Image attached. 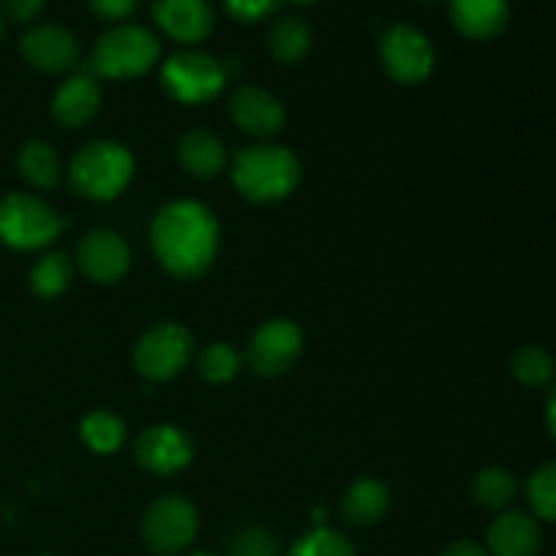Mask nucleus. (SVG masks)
<instances>
[{
    "label": "nucleus",
    "mask_w": 556,
    "mask_h": 556,
    "mask_svg": "<svg viewBox=\"0 0 556 556\" xmlns=\"http://www.w3.org/2000/svg\"><path fill=\"white\" fill-rule=\"evenodd\" d=\"M150 244L157 264L179 280L206 275L220 250V223L201 201L179 199L152 217Z\"/></svg>",
    "instance_id": "obj_1"
},
{
    "label": "nucleus",
    "mask_w": 556,
    "mask_h": 556,
    "mask_svg": "<svg viewBox=\"0 0 556 556\" xmlns=\"http://www.w3.org/2000/svg\"><path fill=\"white\" fill-rule=\"evenodd\" d=\"M233 188L255 204L288 199L302 182V163L288 147L255 144L237 152L231 166Z\"/></svg>",
    "instance_id": "obj_2"
},
{
    "label": "nucleus",
    "mask_w": 556,
    "mask_h": 556,
    "mask_svg": "<svg viewBox=\"0 0 556 556\" xmlns=\"http://www.w3.org/2000/svg\"><path fill=\"white\" fill-rule=\"evenodd\" d=\"M136 161L119 141L98 139L81 147L68 166V185L87 201H114L130 185Z\"/></svg>",
    "instance_id": "obj_3"
},
{
    "label": "nucleus",
    "mask_w": 556,
    "mask_h": 556,
    "mask_svg": "<svg viewBox=\"0 0 556 556\" xmlns=\"http://www.w3.org/2000/svg\"><path fill=\"white\" fill-rule=\"evenodd\" d=\"M161 60V41L141 25H119L92 47L90 71L103 79H136Z\"/></svg>",
    "instance_id": "obj_4"
},
{
    "label": "nucleus",
    "mask_w": 556,
    "mask_h": 556,
    "mask_svg": "<svg viewBox=\"0 0 556 556\" xmlns=\"http://www.w3.org/2000/svg\"><path fill=\"white\" fill-rule=\"evenodd\" d=\"M63 231V220L43 199L9 193L0 199V242L14 250L49 248Z\"/></svg>",
    "instance_id": "obj_5"
},
{
    "label": "nucleus",
    "mask_w": 556,
    "mask_h": 556,
    "mask_svg": "<svg viewBox=\"0 0 556 556\" xmlns=\"http://www.w3.org/2000/svg\"><path fill=\"white\" fill-rule=\"evenodd\" d=\"M226 68L217 58L195 49L174 52L161 68V85L174 101L201 106V103L215 101L226 87Z\"/></svg>",
    "instance_id": "obj_6"
},
{
    "label": "nucleus",
    "mask_w": 556,
    "mask_h": 556,
    "mask_svg": "<svg viewBox=\"0 0 556 556\" xmlns=\"http://www.w3.org/2000/svg\"><path fill=\"white\" fill-rule=\"evenodd\" d=\"M199 535V510L182 494H163L141 519V541L155 556L182 554Z\"/></svg>",
    "instance_id": "obj_7"
},
{
    "label": "nucleus",
    "mask_w": 556,
    "mask_h": 556,
    "mask_svg": "<svg viewBox=\"0 0 556 556\" xmlns=\"http://www.w3.org/2000/svg\"><path fill=\"white\" fill-rule=\"evenodd\" d=\"M193 334L179 324H157L139 337L134 348V367L141 378L163 383L182 372L193 358Z\"/></svg>",
    "instance_id": "obj_8"
},
{
    "label": "nucleus",
    "mask_w": 556,
    "mask_h": 556,
    "mask_svg": "<svg viewBox=\"0 0 556 556\" xmlns=\"http://www.w3.org/2000/svg\"><path fill=\"white\" fill-rule=\"evenodd\" d=\"M302 351V329L288 318H271L250 337L244 362L253 372L264 375V378H277V375H286L299 362Z\"/></svg>",
    "instance_id": "obj_9"
},
{
    "label": "nucleus",
    "mask_w": 556,
    "mask_h": 556,
    "mask_svg": "<svg viewBox=\"0 0 556 556\" xmlns=\"http://www.w3.org/2000/svg\"><path fill=\"white\" fill-rule=\"evenodd\" d=\"M380 63L402 85H418L434 68V47L418 27L394 25L380 38Z\"/></svg>",
    "instance_id": "obj_10"
},
{
    "label": "nucleus",
    "mask_w": 556,
    "mask_h": 556,
    "mask_svg": "<svg viewBox=\"0 0 556 556\" xmlns=\"http://www.w3.org/2000/svg\"><path fill=\"white\" fill-rule=\"evenodd\" d=\"M134 456L141 470L166 478L185 470L193 462V440L174 424H155L139 434Z\"/></svg>",
    "instance_id": "obj_11"
},
{
    "label": "nucleus",
    "mask_w": 556,
    "mask_h": 556,
    "mask_svg": "<svg viewBox=\"0 0 556 556\" xmlns=\"http://www.w3.org/2000/svg\"><path fill=\"white\" fill-rule=\"evenodd\" d=\"M76 264L87 280L98 286H114L130 269V244L112 228H96L76 248Z\"/></svg>",
    "instance_id": "obj_12"
},
{
    "label": "nucleus",
    "mask_w": 556,
    "mask_h": 556,
    "mask_svg": "<svg viewBox=\"0 0 556 556\" xmlns=\"http://www.w3.org/2000/svg\"><path fill=\"white\" fill-rule=\"evenodd\" d=\"M22 58L43 74H65L79 63V41L63 25H36L22 36Z\"/></svg>",
    "instance_id": "obj_13"
},
{
    "label": "nucleus",
    "mask_w": 556,
    "mask_h": 556,
    "mask_svg": "<svg viewBox=\"0 0 556 556\" xmlns=\"http://www.w3.org/2000/svg\"><path fill=\"white\" fill-rule=\"evenodd\" d=\"M228 117L242 134L271 139L286 128V106L264 87H239L228 101Z\"/></svg>",
    "instance_id": "obj_14"
},
{
    "label": "nucleus",
    "mask_w": 556,
    "mask_h": 556,
    "mask_svg": "<svg viewBox=\"0 0 556 556\" xmlns=\"http://www.w3.org/2000/svg\"><path fill=\"white\" fill-rule=\"evenodd\" d=\"M152 20L179 43H199L215 30L210 0H152Z\"/></svg>",
    "instance_id": "obj_15"
},
{
    "label": "nucleus",
    "mask_w": 556,
    "mask_h": 556,
    "mask_svg": "<svg viewBox=\"0 0 556 556\" xmlns=\"http://www.w3.org/2000/svg\"><path fill=\"white\" fill-rule=\"evenodd\" d=\"M101 98L103 96L98 76L90 68L76 71L54 90L52 117L71 130L85 128L87 123L96 119L98 109H101Z\"/></svg>",
    "instance_id": "obj_16"
},
{
    "label": "nucleus",
    "mask_w": 556,
    "mask_h": 556,
    "mask_svg": "<svg viewBox=\"0 0 556 556\" xmlns=\"http://www.w3.org/2000/svg\"><path fill=\"white\" fill-rule=\"evenodd\" d=\"M541 543V527L530 514L505 510L489 527L486 552L489 556H538Z\"/></svg>",
    "instance_id": "obj_17"
},
{
    "label": "nucleus",
    "mask_w": 556,
    "mask_h": 556,
    "mask_svg": "<svg viewBox=\"0 0 556 556\" xmlns=\"http://www.w3.org/2000/svg\"><path fill=\"white\" fill-rule=\"evenodd\" d=\"M451 22L462 36L489 41L500 36L510 20L508 0H451Z\"/></svg>",
    "instance_id": "obj_18"
},
{
    "label": "nucleus",
    "mask_w": 556,
    "mask_h": 556,
    "mask_svg": "<svg viewBox=\"0 0 556 556\" xmlns=\"http://www.w3.org/2000/svg\"><path fill=\"white\" fill-rule=\"evenodd\" d=\"M179 166L199 179H212L228 166V152L220 136L212 130H190L177 144Z\"/></svg>",
    "instance_id": "obj_19"
},
{
    "label": "nucleus",
    "mask_w": 556,
    "mask_h": 556,
    "mask_svg": "<svg viewBox=\"0 0 556 556\" xmlns=\"http://www.w3.org/2000/svg\"><path fill=\"white\" fill-rule=\"evenodd\" d=\"M391 508V492L386 483L375 481V478H358L351 483L345 494H342V514L351 525L356 527H372L389 514Z\"/></svg>",
    "instance_id": "obj_20"
},
{
    "label": "nucleus",
    "mask_w": 556,
    "mask_h": 556,
    "mask_svg": "<svg viewBox=\"0 0 556 556\" xmlns=\"http://www.w3.org/2000/svg\"><path fill=\"white\" fill-rule=\"evenodd\" d=\"M20 174L27 185L38 190H54L63 179V163L49 141L33 139L20 150Z\"/></svg>",
    "instance_id": "obj_21"
},
{
    "label": "nucleus",
    "mask_w": 556,
    "mask_h": 556,
    "mask_svg": "<svg viewBox=\"0 0 556 556\" xmlns=\"http://www.w3.org/2000/svg\"><path fill=\"white\" fill-rule=\"evenodd\" d=\"M309 47H313V30H309L307 20L296 14L280 16L269 33V52L277 63L293 65L299 60L307 58Z\"/></svg>",
    "instance_id": "obj_22"
},
{
    "label": "nucleus",
    "mask_w": 556,
    "mask_h": 556,
    "mask_svg": "<svg viewBox=\"0 0 556 556\" xmlns=\"http://www.w3.org/2000/svg\"><path fill=\"white\" fill-rule=\"evenodd\" d=\"M74 280V261L68 253H47L33 264L30 269V291L38 299H54L65 293Z\"/></svg>",
    "instance_id": "obj_23"
},
{
    "label": "nucleus",
    "mask_w": 556,
    "mask_h": 556,
    "mask_svg": "<svg viewBox=\"0 0 556 556\" xmlns=\"http://www.w3.org/2000/svg\"><path fill=\"white\" fill-rule=\"evenodd\" d=\"M79 438L96 454H117L125 443V424L112 410H90L81 418Z\"/></svg>",
    "instance_id": "obj_24"
},
{
    "label": "nucleus",
    "mask_w": 556,
    "mask_h": 556,
    "mask_svg": "<svg viewBox=\"0 0 556 556\" xmlns=\"http://www.w3.org/2000/svg\"><path fill=\"white\" fill-rule=\"evenodd\" d=\"M519 494V481L510 470L503 467H486L476 476L472 483V500L486 510H505Z\"/></svg>",
    "instance_id": "obj_25"
},
{
    "label": "nucleus",
    "mask_w": 556,
    "mask_h": 556,
    "mask_svg": "<svg viewBox=\"0 0 556 556\" xmlns=\"http://www.w3.org/2000/svg\"><path fill=\"white\" fill-rule=\"evenodd\" d=\"M195 369L206 383H228L242 369V356L228 342H212L199 353Z\"/></svg>",
    "instance_id": "obj_26"
},
{
    "label": "nucleus",
    "mask_w": 556,
    "mask_h": 556,
    "mask_svg": "<svg viewBox=\"0 0 556 556\" xmlns=\"http://www.w3.org/2000/svg\"><path fill=\"white\" fill-rule=\"evenodd\" d=\"M510 369H514V378L519 383L541 389L554 378V356L538 345H525L521 351H516Z\"/></svg>",
    "instance_id": "obj_27"
},
{
    "label": "nucleus",
    "mask_w": 556,
    "mask_h": 556,
    "mask_svg": "<svg viewBox=\"0 0 556 556\" xmlns=\"http://www.w3.org/2000/svg\"><path fill=\"white\" fill-rule=\"evenodd\" d=\"M288 556H356L351 541L331 527H315L299 538Z\"/></svg>",
    "instance_id": "obj_28"
},
{
    "label": "nucleus",
    "mask_w": 556,
    "mask_h": 556,
    "mask_svg": "<svg viewBox=\"0 0 556 556\" xmlns=\"http://www.w3.org/2000/svg\"><path fill=\"white\" fill-rule=\"evenodd\" d=\"M226 556H282L280 538L266 527H242L228 541Z\"/></svg>",
    "instance_id": "obj_29"
},
{
    "label": "nucleus",
    "mask_w": 556,
    "mask_h": 556,
    "mask_svg": "<svg viewBox=\"0 0 556 556\" xmlns=\"http://www.w3.org/2000/svg\"><path fill=\"white\" fill-rule=\"evenodd\" d=\"M527 500L541 519L556 525V462L538 467L527 483Z\"/></svg>",
    "instance_id": "obj_30"
},
{
    "label": "nucleus",
    "mask_w": 556,
    "mask_h": 556,
    "mask_svg": "<svg viewBox=\"0 0 556 556\" xmlns=\"http://www.w3.org/2000/svg\"><path fill=\"white\" fill-rule=\"evenodd\" d=\"M280 5V0H226L228 14L239 22H258L269 16Z\"/></svg>",
    "instance_id": "obj_31"
},
{
    "label": "nucleus",
    "mask_w": 556,
    "mask_h": 556,
    "mask_svg": "<svg viewBox=\"0 0 556 556\" xmlns=\"http://www.w3.org/2000/svg\"><path fill=\"white\" fill-rule=\"evenodd\" d=\"M141 0H90V9L98 20L123 22L139 11Z\"/></svg>",
    "instance_id": "obj_32"
},
{
    "label": "nucleus",
    "mask_w": 556,
    "mask_h": 556,
    "mask_svg": "<svg viewBox=\"0 0 556 556\" xmlns=\"http://www.w3.org/2000/svg\"><path fill=\"white\" fill-rule=\"evenodd\" d=\"M43 0H3L0 11L3 16H9L11 22H30L41 14Z\"/></svg>",
    "instance_id": "obj_33"
},
{
    "label": "nucleus",
    "mask_w": 556,
    "mask_h": 556,
    "mask_svg": "<svg viewBox=\"0 0 556 556\" xmlns=\"http://www.w3.org/2000/svg\"><path fill=\"white\" fill-rule=\"evenodd\" d=\"M440 556H489V552L472 541H459V543H454V546L445 548Z\"/></svg>",
    "instance_id": "obj_34"
},
{
    "label": "nucleus",
    "mask_w": 556,
    "mask_h": 556,
    "mask_svg": "<svg viewBox=\"0 0 556 556\" xmlns=\"http://www.w3.org/2000/svg\"><path fill=\"white\" fill-rule=\"evenodd\" d=\"M546 424H548V432L554 434L556 440V389L552 391V396H548V405H546Z\"/></svg>",
    "instance_id": "obj_35"
},
{
    "label": "nucleus",
    "mask_w": 556,
    "mask_h": 556,
    "mask_svg": "<svg viewBox=\"0 0 556 556\" xmlns=\"http://www.w3.org/2000/svg\"><path fill=\"white\" fill-rule=\"evenodd\" d=\"M0 36H3V14H0Z\"/></svg>",
    "instance_id": "obj_36"
},
{
    "label": "nucleus",
    "mask_w": 556,
    "mask_h": 556,
    "mask_svg": "<svg viewBox=\"0 0 556 556\" xmlns=\"http://www.w3.org/2000/svg\"><path fill=\"white\" fill-rule=\"evenodd\" d=\"M293 3H313V0H293Z\"/></svg>",
    "instance_id": "obj_37"
},
{
    "label": "nucleus",
    "mask_w": 556,
    "mask_h": 556,
    "mask_svg": "<svg viewBox=\"0 0 556 556\" xmlns=\"http://www.w3.org/2000/svg\"><path fill=\"white\" fill-rule=\"evenodd\" d=\"M188 556H212V554H188Z\"/></svg>",
    "instance_id": "obj_38"
},
{
    "label": "nucleus",
    "mask_w": 556,
    "mask_h": 556,
    "mask_svg": "<svg viewBox=\"0 0 556 556\" xmlns=\"http://www.w3.org/2000/svg\"><path fill=\"white\" fill-rule=\"evenodd\" d=\"M41 556H49V554H41Z\"/></svg>",
    "instance_id": "obj_39"
}]
</instances>
